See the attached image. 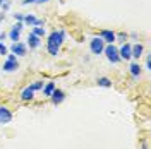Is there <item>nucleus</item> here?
Here are the masks:
<instances>
[{
    "label": "nucleus",
    "instance_id": "obj_6",
    "mask_svg": "<svg viewBox=\"0 0 151 149\" xmlns=\"http://www.w3.org/2000/svg\"><path fill=\"white\" fill-rule=\"evenodd\" d=\"M22 24H26L29 28H33V26H45V21L43 19H38L35 14H24Z\"/></svg>",
    "mask_w": 151,
    "mask_h": 149
},
{
    "label": "nucleus",
    "instance_id": "obj_19",
    "mask_svg": "<svg viewBox=\"0 0 151 149\" xmlns=\"http://www.w3.org/2000/svg\"><path fill=\"white\" fill-rule=\"evenodd\" d=\"M43 86H45V82H43V81H35V82L31 84L29 87H31V89L36 93V91H41V89H43Z\"/></svg>",
    "mask_w": 151,
    "mask_h": 149
},
{
    "label": "nucleus",
    "instance_id": "obj_21",
    "mask_svg": "<svg viewBox=\"0 0 151 149\" xmlns=\"http://www.w3.org/2000/svg\"><path fill=\"white\" fill-rule=\"evenodd\" d=\"M7 52H9V48L5 47L2 41H0V55H7Z\"/></svg>",
    "mask_w": 151,
    "mask_h": 149
},
{
    "label": "nucleus",
    "instance_id": "obj_4",
    "mask_svg": "<svg viewBox=\"0 0 151 149\" xmlns=\"http://www.w3.org/2000/svg\"><path fill=\"white\" fill-rule=\"evenodd\" d=\"M5 72H16L19 69V62H17V57L14 55V53H10V55H7V60H5V64H4V67H2Z\"/></svg>",
    "mask_w": 151,
    "mask_h": 149
},
{
    "label": "nucleus",
    "instance_id": "obj_24",
    "mask_svg": "<svg viewBox=\"0 0 151 149\" xmlns=\"http://www.w3.org/2000/svg\"><path fill=\"white\" fill-rule=\"evenodd\" d=\"M146 69H148V70L151 69V57L150 55H146Z\"/></svg>",
    "mask_w": 151,
    "mask_h": 149
},
{
    "label": "nucleus",
    "instance_id": "obj_1",
    "mask_svg": "<svg viewBox=\"0 0 151 149\" xmlns=\"http://www.w3.org/2000/svg\"><path fill=\"white\" fill-rule=\"evenodd\" d=\"M65 36H67V34H65V31H64V29H60V31H52V33L48 34V41H47L48 55H52V57L58 55L60 47H62V43H64Z\"/></svg>",
    "mask_w": 151,
    "mask_h": 149
},
{
    "label": "nucleus",
    "instance_id": "obj_26",
    "mask_svg": "<svg viewBox=\"0 0 151 149\" xmlns=\"http://www.w3.org/2000/svg\"><path fill=\"white\" fill-rule=\"evenodd\" d=\"M45 2H48V0H33V4H38V5L40 4H45Z\"/></svg>",
    "mask_w": 151,
    "mask_h": 149
},
{
    "label": "nucleus",
    "instance_id": "obj_27",
    "mask_svg": "<svg viewBox=\"0 0 151 149\" xmlns=\"http://www.w3.org/2000/svg\"><path fill=\"white\" fill-rule=\"evenodd\" d=\"M4 19H5V14H4V12H0V22H2Z\"/></svg>",
    "mask_w": 151,
    "mask_h": 149
},
{
    "label": "nucleus",
    "instance_id": "obj_20",
    "mask_svg": "<svg viewBox=\"0 0 151 149\" xmlns=\"http://www.w3.org/2000/svg\"><path fill=\"white\" fill-rule=\"evenodd\" d=\"M127 34H125V33H119V34H115V39H119V41H120V43H127Z\"/></svg>",
    "mask_w": 151,
    "mask_h": 149
},
{
    "label": "nucleus",
    "instance_id": "obj_15",
    "mask_svg": "<svg viewBox=\"0 0 151 149\" xmlns=\"http://www.w3.org/2000/svg\"><path fill=\"white\" fill-rule=\"evenodd\" d=\"M129 72H131V75L134 77V79H137L139 75H141V65L137 64V62H134V64H131V67H129Z\"/></svg>",
    "mask_w": 151,
    "mask_h": 149
},
{
    "label": "nucleus",
    "instance_id": "obj_17",
    "mask_svg": "<svg viewBox=\"0 0 151 149\" xmlns=\"http://www.w3.org/2000/svg\"><path fill=\"white\" fill-rule=\"evenodd\" d=\"M96 84L100 87H112V79H108V77H98Z\"/></svg>",
    "mask_w": 151,
    "mask_h": 149
},
{
    "label": "nucleus",
    "instance_id": "obj_9",
    "mask_svg": "<svg viewBox=\"0 0 151 149\" xmlns=\"http://www.w3.org/2000/svg\"><path fill=\"white\" fill-rule=\"evenodd\" d=\"M115 34L117 33H113V31H110V29H101V33H100V38L103 39L106 45H113L117 39H115Z\"/></svg>",
    "mask_w": 151,
    "mask_h": 149
},
{
    "label": "nucleus",
    "instance_id": "obj_22",
    "mask_svg": "<svg viewBox=\"0 0 151 149\" xmlns=\"http://www.w3.org/2000/svg\"><path fill=\"white\" fill-rule=\"evenodd\" d=\"M0 7H2V12H5V10H9V7H10V2H9V0H4V4H2Z\"/></svg>",
    "mask_w": 151,
    "mask_h": 149
},
{
    "label": "nucleus",
    "instance_id": "obj_8",
    "mask_svg": "<svg viewBox=\"0 0 151 149\" xmlns=\"http://www.w3.org/2000/svg\"><path fill=\"white\" fill-rule=\"evenodd\" d=\"M22 28H24V24H22V22H16V24L12 26V29L9 31V38L12 39V41H19Z\"/></svg>",
    "mask_w": 151,
    "mask_h": 149
},
{
    "label": "nucleus",
    "instance_id": "obj_14",
    "mask_svg": "<svg viewBox=\"0 0 151 149\" xmlns=\"http://www.w3.org/2000/svg\"><path fill=\"white\" fill-rule=\"evenodd\" d=\"M33 98H35V91H33L29 86L28 87H24L22 93H21V100H22V101H31Z\"/></svg>",
    "mask_w": 151,
    "mask_h": 149
},
{
    "label": "nucleus",
    "instance_id": "obj_2",
    "mask_svg": "<svg viewBox=\"0 0 151 149\" xmlns=\"http://www.w3.org/2000/svg\"><path fill=\"white\" fill-rule=\"evenodd\" d=\"M103 53L106 55V60L110 64H119L120 62V57H119V48L115 45H106L103 48Z\"/></svg>",
    "mask_w": 151,
    "mask_h": 149
},
{
    "label": "nucleus",
    "instance_id": "obj_3",
    "mask_svg": "<svg viewBox=\"0 0 151 149\" xmlns=\"http://www.w3.org/2000/svg\"><path fill=\"white\" fill-rule=\"evenodd\" d=\"M103 48H105V41L101 38L100 36L91 38V41H89V50H91L93 55H101V53H103Z\"/></svg>",
    "mask_w": 151,
    "mask_h": 149
},
{
    "label": "nucleus",
    "instance_id": "obj_12",
    "mask_svg": "<svg viewBox=\"0 0 151 149\" xmlns=\"http://www.w3.org/2000/svg\"><path fill=\"white\" fill-rule=\"evenodd\" d=\"M142 53H144V47L141 43H136L131 47V58H141Z\"/></svg>",
    "mask_w": 151,
    "mask_h": 149
},
{
    "label": "nucleus",
    "instance_id": "obj_28",
    "mask_svg": "<svg viewBox=\"0 0 151 149\" xmlns=\"http://www.w3.org/2000/svg\"><path fill=\"white\" fill-rule=\"evenodd\" d=\"M141 149H148V148H146V146H142V148H141Z\"/></svg>",
    "mask_w": 151,
    "mask_h": 149
},
{
    "label": "nucleus",
    "instance_id": "obj_5",
    "mask_svg": "<svg viewBox=\"0 0 151 149\" xmlns=\"http://www.w3.org/2000/svg\"><path fill=\"white\" fill-rule=\"evenodd\" d=\"M10 52L16 57H24L28 53V47H26V43H22V41H14V43L10 45Z\"/></svg>",
    "mask_w": 151,
    "mask_h": 149
},
{
    "label": "nucleus",
    "instance_id": "obj_13",
    "mask_svg": "<svg viewBox=\"0 0 151 149\" xmlns=\"http://www.w3.org/2000/svg\"><path fill=\"white\" fill-rule=\"evenodd\" d=\"M40 45H41V38H38L36 34L29 33V34H28V45H26V47H29V48H38Z\"/></svg>",
    "mask_w": 151,
    "mask_h": 149
},
{
    "label": "nucleus",
    "instance_id": "obj_16",
    "mask_svg": "<svg viewBox=\"0 0 151 149\" xmlns=\"http://www.w3.org/2000/svg\"><path fill=\"white\" fill-rule=\"evenodd\" d=\"M55 82H52V81H50V82H45V86H43V89H41V91H43V94H45V96H48V98H50V96H52V93H53V91H55Z\"/></svg>",
    "mask_w": 151,
    "mask_h": 149
},
{
    "label": "nucleus",
    "instance_id": "obj_30",
    "mask_svg": "<svg viewBox=\"0 0 151 149\" xmlns=\"http://www.w3.org/2000/svg\"><path fill=\"white\" fill-rule=\"evenodd\" d=\"M60 2H62V0H60Z\"/></svg>",
    "mask_w": 151,
    "mask_h": 149
},
{
    "label": "nucleus",
    "instance_id": "obj_18",
    "mask_svg": "<svg viewBox=\"0 0 151 149\" xmlns=\"http://www.w3.org/2000/svg\"><path fill=\"white\" fill-rule=\"evenodd\" d=\"M31 33H33V34H36L38 38H43L45 34H47V31H45V28H43V26H33Z\"/></svg>",
    "mask_w": 151,
    "mask_h": 149
},
{
    "label": "nucleus",
    "instance_id": "obj_25",
    "mask_svg": "<svg viewBox=\"0 0 151 149\" xmlns=\"http://www.w3.org/2000/svg\"><path fill=\"white\" fill-rule=\"evenodd\" d=\"M22 5H28V4H33V0H21Z\"/></svg>",
    "mask_w": 151,
    "mask_h": 149
},
{
    "label": "nucleus",
    "instance_id": "obj_11",
    "mask_svg": "<svg viewBox=\"0 0 151 149\" xmlns=\"http://www.w3.org/2000/svg\"><path fill=\"white\" fill-rule=\"evenodd\" d=\"M131 43H124L122 47L119 48V57L120 60H131Z\"/></svg>",
    "mask_w": 151,
    "mask_h": 149
},
{
    "label": "nucleus",
    "instance_id": "obj_29",
    "mask_svg": "<svg viewBox=\"0 0 151 149\" xmlns=\"http://www.w3.org/2000/svg\"><path fill=\"white\" fill-rule=\"evenodd\" d=\"M2 4H4V0H0V5H2Z\"/></svg>",
    "mask_w": 151,
    "mask_h": 149
},
{
    "label": "nucleus",
    "instance_id": "obj_7",
    "mask_svg": "<svg viewBox=\"0 0 151 149\" xmlns=\"http://www.w3.org/2000/svg\"><path fill=\"white\" fill-rule=\"evenodd\" d=\"M12 122V113L7 106H0V125H7Z\"/></svg>",
    "mask_w": 151,
    "mask_h": 149
},
{
    "label": "nucleus",
    "instance_id": "obj_10",
    "mask_svg": "<svg viewBox=\"0 0 151 149\" xmlns=\"http://www.w3.org/2000/svg\"><path fill=\"white\" fill-rule=\"evenodd\" d=\"M50 100H52V103L55 105V106H58V105H62L64 103V100H65V93L62 91V89H57L52 93V96H50Z\"/></svg>",
    "mask_w": 151,
    "mask_h": 149
},
{
    "label": "nucleus",
    "instance_id": "obj_23",
    "mask_svg": "<svg viewBox=\"0 0 151 149\" xmlns=\"http://www.w3.org/2000/svg\"><path fill=\"white\" fill-rule=\"evenodd\" d=\"M14 19H16L17 22H22V19H24V14H19V12H16V14H14Z\"/></svg>",
    "mask_w": 151,
    "mask_h": 149
}]
</instances>
